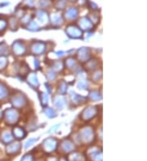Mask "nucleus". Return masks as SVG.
Instances as JSON below:
<instances>
[{"mask_svg":"<svg viewBox=\"0 0 147 161\" xmlns=\"http://www.w3.org/2000/svg\"><path fill=\"white\" fill-rule=\"evenodd\" d=\"M79 140L85 144H90L94 140V130L91 126H86L81 129L80 133L79 134Z\"/></svg>","mask_w":147,"mask_h":161,"instance_id":"obj_1","label":"nucleus"},{"mask_svg":"<svg viewBox=\"0 0 147 161\" xmlns=\"http://www.w3.org/2000/svg\"><path fill=\"white\" fill-rule=\"evenodd\" d=\"M19 113L14 108H9L5 112V120L9 124H15L19 120Z\"/></svg>","mask_w":147,"mask_h":161,"instance_id":"obj_2","label":"nucleus"},{"mask_svg":"<svg viewBox=\"0 0 147 161\" xmlns=\"http://www.w3.org/2000/svg\"><path fill=\"white\" fill-rule=\"evenodd\" d=\"M97 114V108L93 106H90V107L85 108L84 111L81 114V119L85 121L92 120V118L95 117Z\"/></svg>","mask_w":147,"mask_h":161,"instance_id":"obj_3","label":"nucleus"},{"mask_svg":"<svg viewBox=\"0 0 147 161\" xmlns=\"http://www.w3.org/2000/svg\"><path fill=\"white\" fill-rule=\"evenodd\" d=\"M58 142L56 139H48L43 143L42 147L47 153H52L57 148Z\"/></svg>","mask_w":147,"mask_h":161,"instance_id":"obj_4","label":"nucleus"},{"mask_svg":"<svg viewBox=\"0 0 147 161\" xmlns=\"http://www.w3.org/2000/svg\"><path fill=\"white\" fill-rule=\"evenodd\" d=\"M66 31V33L68 34L69 37H72V38H80L83 35L82 30L79 29V27L73 25L67 26Z\"/></svg>","mask_w":147,"mask_h":161,"instance_id":"obj_5","label":"nucleus"},{"mask_svg":"<svg viewBox=\"0 0 147 161\" xmlns=\"http://www.w3.org/2000/svg\"><path fill=\"white\" fill-rule=\"evenodd\" d=\"M12 103H13V105L15 107L21 108V107H23L26 104L27 99L24 95L18 94V95H16L13 97V99H12Z\"/></svg>","mask_w":147,"mask_h":161,"instance_id":"obj_6","label":"nucleus"},{"mask_svg":"<svg viewBox=\"0 0 147 161\" xmlns=\"http://www.w3.org/2000/svg\"><path fill=\"white\" fill-rule=\"evenodd\" d=\"M87 152L92 161H102V153L97 147H92Z\"/></svg>","mask_w":147,"mask_h":161,"instance_id":"obj_7","label":"nucleus"},{"mask_svg":"<svg viewBox=\"0 0 147 161\" xmlns=\"http://www.w3.org/2000/svg\"><path fill=\"white\" fill-rule=\"evenodd\" d=\"M78 57L81 62H87L91 57V51L89 48L82 47L79 50Z\"/></svg>","mask_w":147,"mask_h":161,"instance_id":"obj_8","label":"nucleus"},{"mask_svg":"<svg viewBox=\"0 0 147 161\" xmlns=\"http://www.w3.org/2000/svg\"><path fill=\"white\" fill-rule=\"evenodd\" d=\"M13 51L17 56H23L26 51V47L23 42L20 41H15L13 45Z\"/></svg>","mask_w":147,"mask_h":161,"instance_id":"obj_9","label":"nucleus"},{"mask_svg":"<svg viewBox=\"0 0 147 161\" xmlns=\"http://www.w3.org/2000/svg\"><path fill=\"white\" fill-rule=\"evenodd\" d=\"M75 148V146L73 142H71V140H63L61 142V144H60V149L61 151L64 153H67V154H70V153L72 152Z\"/></svg>","mask_w":147,"mask_h":161,"instance_id":"obj_10","label":"nucleus"},{"mask_svg":"<svg viewBox=\"0 0 147 161\" xmlns=\"http://www.w3.org/2000/svg\"><path fill=\"white\" fill-rule=\"evenodd\" d=\"M45 50L46 44L44 42H41V41L34 42L31 46L32 53L35 54V55H41L45 51Z\"/></svg>","mask_w":147,"mask_h":161,"instance_id":"obj_11","label":"nucleus"},{"mask_svg":"<svg viewBox=\"0 0 147 161\" xmlns=\"http://www.w3.org/2000/svg\"><path fill=\"white\" fill-rule=\"evenodd\" d=\"M21 148V145L20 144V143L16 142V143H11L7 147V152L8 155H17L20 152Z\"/></svg>","mask_w":147,"mask_h":161,"instance_id":"obj_12","label":"nucleus"},{"mask_svg":"<svg viewBox=\"0 0 147 161\" xmlns=\"http://www.w3.org/2000/svg\"><path fill=\"white\" fill-rule=\"evenodd\" d=\"M79 25L80 29H83V30H90L93 27V24L91 21V20H89L87 17H82L79 21Z\"/></svg>","mask_w":147,"mask_h":161,"instance_id":"obj_13","label":"nucleus"},{"mask_svg":"<svg viewBox=\"0 0 147 161\" xmlns=\"http://www.w3.org/2000/svg\"><path fill=\"white\" fill-rule=\"evenodd\" d=\"M53 104L58 109H63L66 104V99L60 95H56L53 98Z\"/></svg>","mask_w":147,"mask_h":161,"instance_id":"obj_14","label":"nucleus"},{"mask_svg":"<svg viewBox=\"0 0 147 161\" xmlns=\"http://www.w3.org/2000/svg\"><path fill=\"white\" fill-rule=\"evenodd\" d=\"M78 16H79V10L74 7H71L67 9L65 13V17L69 21H74L78 17Z\"/></svg>","mask_w":147,"mask_h":161,"instance_id":"obj_15","label":"nucleus"},{"mask_svg":"<svg viewBox=\"0 0 147 161\" xmlns=\"http://www.w3.org/2000/svg\"><path fill=\"white\" fill-rule=\"evenodd\" d=\"M70 97H71V101L72 103L75 104V105H79V104H83L86 102L87 99L83 96H81V95H77L75 92H73L71 91V95H70Z\"/></svg>","mask_w":147,"mask_h":161,"instance_id":"obj_16","label":"nucleus"},{"mask_svg":"<svg viewBox=\"0 0 147 161\" xmlns=\"http://www.w3.org/2000/svg\"><path fill=\"white\" fill-rule=\"evenodd\" d=\"M50 21L52 22V24L53 25H62L63 23V17L61 16V14L59 12H55L52 13L50 17Z\"/></svg>","mask_w":147,"mask_h":161,"instance_id":"obj_17","label":"nucleus"},{"mask_svg":"<svg viewBox=\"0 0 147 161\" xmlns=\"http://www.w3.org/2000/svg\"><path fill=\"white\" fill-rule=\"evenodd\" d=\"M13 135H14L16 139L20 140V139H24L26 136V132H25L23 128L17 126V127H15L13 129Z\"/></svg>","mask_w":147,"mask_h":161,"instance_id":"obj_18","label":"nucleus"},{"mask_svg":"<svg viewBox=\"0 0 147 161\" xmlns=\"http://www.w3.org/2000/svg\"><path fill=\"white\" fill-rule=\"evenodd\" d=\"M27 81L29 83V85L33 87H38L39 85V80H38L37 75L35 73H29L28 77H27Z\"/></svg>","mask_w":147,"mask_h":161,"instance_id":"obj_19","label":"nucleus"},{"mask_svg":"<svg viewBox=\"0 0 147 161\" xmlns=\"http://www.w3.org/2000/svg\"><path fill=\"white\" fill-rule=\"evenodd\" d=\"M69 160L70 161H85V157L83 154L79 152L70 153L69 155Z\"/></svg>","mask_w":147,"mask_h":161,"instance_id":"obj_20","label":"nucleus"},{"mask_svg":"<svg viewBox=\"0 0 147 161\" xmlns=\"http://www.w3.org/2000/svg\"><path fill=\"white\" fill-rule=\"evenodd\" d=\"M37 17L38 19H39V21L42 24H46L47 21H48V15H47V13H46L44 10L38 11Z\"/></svg>","mask_w":147,"mask_h":161,"instance_id":"obj_21","label":"nucleus"},{"mask_svg":"<svg viewBox=\"0 0 147 161\" xmlns=\"http://www.w3.org/2000/svg\"><path fill=\"white\" fill-rule=\"evenodd\" d=\"M2 140L4 143H12L13 141V135H12V134L10 132H8V131L3 132L2 134Z\"/></svg>","mask_w":147,"mask_h":161,"instance_id":"obj_22","label":"nucleus"},{"mask_svg":"<svg viewBox=\"0 0 147 161\" xmlns=\"http://www.w3.org/2000/svg\"><path fill=\"white\" fill-rule=\"evenodd\" d=\"M67 89H68V86H67V83L65 81V80H61L59 83V87H58V92L60 95H65V94L67 92Z\"/></svg>","mask_w":147,"mask_h":161,"instance_id":"obj_23","label":"nucleus"},{"mask_svg":"<svg viewBox=\"0 0 147 161\" xmlns=\"http://www.w3.org/2000/svg\"><path fill=\"white\" fill-rule=\"evenodd\" d=\"M9 53V48L5 42L0 43V56H7Z\"/></svg>","mask_w":147,"mask_h":161,"instance_id":"obj_24","label":"nucleus"},{"mask_svg":"<svg viewBox=\"0 0 147 161\" xmlns=\"http://www.w3.org/2000/svg\"><path fill=\"white\" fill-rule=\"evenodd\" d=\"M8 64V60L6 56H0V71L6 68Z\"/></svg>","mask_w":147,"mask_h":161,"instance_id":"obj_25","label":"nucleus"},{"mask_svg":"<svg viewBox=\"0 0 147 161\" xmlns=\"http://www.w3.org/2000/svg\"><path fill=\"white\" fill-rule=\"evenodd\" d=\"M89 99L92 101H98L102 99V95L97 91H92L89 94Z\"/></svg>","mask_w":147,"mask_h":161,"instance_id":"obj_26","label":"nucleus"},{"mask_svg":"<svg viewBox=\"0 0 147 161\" xmlns=\"http://www.w3.org/2000/svg\"><path fill=\"white\" fill-rule=\"evenodd\" d=\"M66 64V66L68 67V68H70V69H73V68H75L77 65L76 60H75L74 58L67 59Z\"/></svg>","mask_w":147,"mask_h":161,"instance_id":"obj_27","label":"nucleus"},{"mask_svg":"<svg viewBox=\"0 0 147 161\" xmlns=\"http://www.w3.org/2000/svg\"><path fill=\"white\" fill-rule=\"evenodd\" d=\"M44 112H45L46 116L49 118H52L54 116H56V112L54 111L53 108L52 107H46L45 110H44Z\"/></svg>","mask_w":147,"mask_h":161,"instance_id":"obj_28","label":"nucleus"},{"mask_svg":"<svg viewBox=\"0 0 147 161\" xmlns=\"http://www.w3.org/2000/svg\"><path fill=\"white\" fill-rule=\"evenodd\" d=\"M40 101H41V104L44 107H47L48 104V95L46 93H42L40 95Z\"/></svg>","mask_w":147,"mask_h":161,"instance_id":"obj_29","label":"nucleus"},{"mask_svg":"<svg viewBox=\"0 0 147 161\" xmlns=\"http://www.w3.org/2000/svg\"><path fill=\"white\" fill-rule=\"evenodd\" d=\"M8 89H7L4 85H2V84H0V99H4V98H6L7 95H8Z\"/></svg>","mask_w":147,"mask_h":161,"instance_id":"obj_30","label":"nucleus"},{"mask_svg":"<svg viewBox=\"0 0 147 161\" xmlns=\"http://www.w3.org/2000/svg\"><path fill=\"white\" fill-rule=\"evenodd\" d=\"M28 29L31 30V31H38L39 29V26L35 21H30L29 23V25H28Z\"/></svg>","mask_w":147,"mask_h":161,"instance_id":"obj_31","label":"nucleus"},{"mask_svg":"<svg viewBox=\"0 0 147 161\" xmlns=\"http://www.w3.org/2000/svg\"><path fill=\"white\" fill-rule=\"evenodd\" d=\"M51 4H52V1L51 0H40L39 1V7L41 8L49 7Z\"/></svg>","mask_w":147,"mask_h":161,"instance_id":"obj_32","label":"nucleus"},{"mask_svg":"<svg viewBox=\"0 0 147 161\" xmlns=\"http://www.w3.org/2000/svg\"><path fill=\"white\" fill-rule=\"evenodd\" d=\"M63 63L61 61H55L53 64V69L55 71H61L63 69Z\"/></svg>","mask_w":147,"mask_h":161,"instance_id":"obj_33","label":"nucleus"},{"mask_svg":"<svg viewBox=\"0 0 147 161\" xmlns=\"http://www.w3.org/2000/svg\"><path fill=\"white\" fill-rule=\"evenodd\" d=\"M87 86H88V83H87V80H80L78 83V87L79 89L80 90H87Z\"/></svg>","mask_w":147,"mask_h":161,"instance_id":"obj_34","label":"nucleus"},{"mask_svg":"<svg viewBox=\"0 0 147 161\" xmlns=\"http://www.w3.org/2000/svg\"><path fill=\"white\" fill-rule=\"evenodd\" d=\"M97 62L95 61V60H91V61H87V69H89V70H93L95 69L97 67Z\"/></svg>","mask_w":147,"mask_h":161,"instance_id":"obj_35","label":"nucleus"},{"mask_svg":"<svg viewBox=\"0 0 147 161\" xmlns=\"http://www.w3.org/2000/svg\"><path fill=\"white\" fill-rule=\"evenodd\" d=\"M9 26L12 29H16L17 28V21L15 17H11L9 21Z\"/></svg>","mask_w":147,"mask_h":161,"instance_id":"obj_36","label":"nucleus"},{"mask_svg":"<svg viewBox=\"0 0 147 161\" xmlns=\"http://www.w3.org/2000/svg\"><path fill=\"white\" fill-rule=\"evenodd\" d=\"M21 161H34V156L32 154L29 153V154H26L24 156L22 157Z\"/></svg>","mask_w":147,"mask_h":161,"instance_id":"obj_37","label":"nucleus"},{"mask_svg":"<svg viewBox=\"0 0 147 161\" xmlns=\"http://www.w3.org/2000/svg\"><path fill=\"white\" fill-rule=\"evenodd\" d=\"M30 20H31V16L30 15H25V16L22 17L21 22H22V24H28V23L30 22Z\"/></svg>","mask_w":147,"mask_h":161,"instance_id":"obj_38","label":"nucleus"},{"mask_svg":"<svg viewBox=\"0 0 147 161\" xmlns=\"http://www.w3.org/2000/svg\"><path fill=\"white\" fill-rule=\"evenodd\" d=\"M8 25V22L5 19H0V32L4 30L5 28L7 27Z\"/></svg>","mask_w":147,"mask_h":161,"instance_id":"obj_39","label":"nucleus"},{"mask_svg":"<svg viewBox=\"0 0 147 161\" xmlns=\"http://www.w3.org/2000/svg\"><path fill=\"white\" fill-rule=\"evenodd\" d=\"M101 77H102V72L101 71H97L92 75V79L96 81H98L101 79Z\"/></svg>","mask_w":147,"mask_h":161,"instance_id":"obj_40","label":"nucleus"},{"mask_svg":"<svg viewBox=\"0 0 147 161\" xmlns=\"http://www.w3.org/2000/svg\"><path fill=\"white\" fill-rule=\"evenodd\" d=\"M36 141H37V139H29V140L27 141L26 143H25V148L26 149V148H28V147H30V146H31L32 144H34V143H35Z\"/></svg>","mask_w":147,"mask_h":161,"instance_id":"obj_41","label":"nucleus"},{"mask_svg":"<svg viewBox=\"0 0 147 161\" xmlns=\"http://www.w3.org/2000/svg\"><path fill=\"white\" fill-rule=\"evenodd\" d=\"M21 74H26L28 71H29V67L27 66L25 64H23L21 67Z\"/></svg>","mask_w":147,"mask_h":161,"instance_id":"obj_42","label":"nucleus"},{"mask_svg":"<svg viewBox=\"0 0 147 161\" xmlns=\"http://www.w3.org/2000/svg\"><path fill=\"white\" fill-rule=\"evenodd\" d=\"M47 76H48V78L50 80H52L56 78V73L53 72V71H51V72H48V75H47Z\"/></svg>","mask_w":147,"mask_h":161,"instance_id":"obj_43","label":"nucleus"},{"mask_svg":"<svg viewBox=\"0 0 147 161\" xmlns=\"http://www.w3.org/2000/svg\"><path fill=\"white\" fill-rule=\"evenodd\" d=\"M66 2H59L57 4V7L59 9H63L66 7Z\"/></svg>","mask_w":147,"mask_h":161,"instance_id":"obj_44","label":"nucleus"},{"mask_svg":"<svg viewBox=\"0 0 147 161\" xmlns=\"http://www.w3.org/2000/svg\"><path fill=\"white\" fill-rule=\"evenodd\" d=\"M34 67H35L36 69H39V60H34Z\"/></svg>","mask_w":147,"mask_h":161,"instance_id":"obj_45","label":"nucleus"},{"mask_svg":"<svg viewBox=\"0 0 147 161\" xmlns=\"http://www.w3.org/2000/svg\"><path fill=\"white\" fill-rule=\"evenodd\" d=\"M25 2H26V4L29 5V6H33L34 5V0H25Z\"/></svg>","mask_w":147,"mask_h":161,"instance_id":"obj_46","label":"nucleus"},{"mask_svg":"<svg viewBox=\"0 0 147 161\" xmlns=\"http://www.w3.org/2000/svg\"><path fill=\"white\" fill-rule=\"evenodd\" d=\"M57 56H59V57H60V56H64V54H65V52H63V51H59V52H57Z\"/></svg>","mask_w":147,"mask_h":161,"instance_id":"obj_47","label":"nucleus"},{"mask_svg":"<svg viewBox=\"0 0 147 161\" xmlns=\"http://www.w3.org/2000/svg\"><path fill=\"white\" fill-rule=\"evenodd\" d=\"M48 161H57V160H56V159H55V158H51V159H48Z\"/></svg>","mask_w":147,"mask_h":161,"instance_id":"obj_48","label":"nucleus"},{"mask_svg":"<svg viewBox=\"0 0 147 161\" xmlns=\"http://www.w3.org/2000/svg\"><path fill=\"white\" fill-rule=\"evenodd\" d=\"M3 117V112L2 110H1V108H0V119Z\"/></svg>","mask_w":147,"mask_h":161,"instance_id":"obj_49","label":"nucleus"},{"mask_svg":"<svg viewBox=\"0 0 147 161\" xmlns=\"http://www.w3.org/2000/svg\"><path fill=\"white\" fill-rule=\"evenodd\" d=\"M60 161H68V160H67V159H65V158H62V159H60Z\"/></svg>","mask_w":147,"mask_h":161,"instance_id":"obj_50","label":"nucleus"},{"mask_svg":"<svg viewBox=\"0 0 147 161\" xmlns=\"http://www.w3.org/2000/svg\"><path fill=\"white\" fill-rule=\"evenodd\" d=\"M70 1H71V2H75V1H77V0H70Z\"/></svg>","mask_w":147,"mask_h":161,"instance_id":"obj_51","label":"nucleus"},{"mask_svg":"<svg viewBox=\"0 0 147 161\" xmlns=\"http://www.w3.org/2000/svg\"><path fill=\"white\" fill-rule=\"evenodd\" d=\"M0 161H1V160H0Z\"/></svg>","mask_w":147,"mask_h":161,"instance_id":"obj_52","label":"nucleus"}]
</instances>
